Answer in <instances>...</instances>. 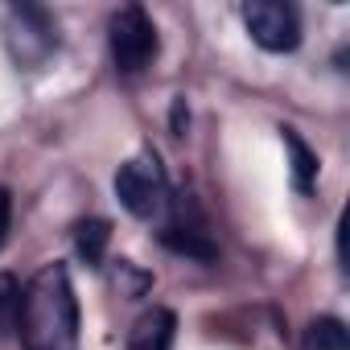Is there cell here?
I'll return each instance as SVG.
<instances>
[{
	"label": "cell",
	"mask_w": 350,
	"mask_h": 350,
	"mask_svg": "<svg viewBox=\"0 0 350 350\" xmlns=\"http://www.w3.org/2000/svg\"><path fill=\"white\" fill-rule=\"evenodd\" d=\"M25 350H79V297L66 264H46L21 288L17 313Z\"/></svg>",
	"instance_id": "1"
},
{
	"label": "cell",
	"mask_w": 350,
	"mask_h": 350,
	"mask_svg": "<svg viewBox=\"0 0 350 350\" xmlns=\"http://www.w3.org/2000/svg\"><path fill=\"white\" fill-rule=\"evenodd\" d=\"M116 198L124 202L128 215H136L144 223L161 219L173 206L169 178H165L157 152H144V157H132L128 165H120V173H116Z\"/></svg>",
	"instance_id": "2"
},
{
	"label": "cell",
	"mask_w": 350,
	"mask_h": 350,
	"mask_svg": "<svg viewBox=\"0 0 350 350\" xmlns=\"http://www.w3.org/2000/svg\"><path fill=\"white\" fill-rule=\"evenodd\" d=\"M107 46H111V62L120 75H140L152 58H157V25L140 5H124L120 13H111L107 21Z\"/></svg>",
	"instance_id": "3"
},
{
	"label": "cell",
	"mask_w": 350,
	"mask_h": 350,
	"mask_svg": "<svg viewBox=\"0 0 350 350\" xmlns=\"http://www.w3.org/2000/svg\"><path fill=\"white\" fill-rule=\"evenodd\" d=\"M5 42H9V54L25 70H33L58 50V21L42 5H13L5 13Z\"/></svg>",
	"instance_id": "4"
},
{
	"label": "cell",
	"mask_w": 350,
	"mask_h": 350,
	"mask_svg": "<svg viewBox=\"0 0 350 350\" xmlns=\"http://www.w3.org/2000/svg\"><path fill=\"white\" fill-rule=\"evenodd\" d=\"M243 25L260 50L288 54L301 46V17L293 5H280V0H252V5H243Z\"/></svg>",
	"instance_id": "5"
},
{
	"label": "cell",
	"mask_w": 350,
	"mask_h": 350,
	"mask_svg": "<svg viewBox=\"0 0 350 350\" xmlns=\"http://www.w3.org/2000/svg\"><path fill=\"white\" fill-rule=\"evenodd\" d=\"M173 338H178V317H173V309L152 305L128 329V350H173Z\"/></svg>",
	"instance_id": "6"
},
{
	"label": "cell",
	"mask_w": 350,
	"mask_h": 350,
	"mask_svg": "<svg viewBox=\"0 0 350 350\" xmlns=\"http://www.w3.org/2000/svg\"><path fill=\"white\" fill-rule=\"evenodd\" d=\"M161 243L169 252H178V256H190V260H215L219 247L211 243V235L194 223H165L161 227Z\"/></svg>",
	"instance_id": "7"
},
{
	"label": "cell",
	"mask_w": 350,
	"mask_h": 350,
	"mask_svg": "<svg viewBox=\"0 0 350 350\" xmlns=\"http://www.w3.org/2000/svg\"><path fill=\"white\" fill-rule=\"evenodd\" d=\"M107 239H111V227L103 219H87L75 227V252L87 268H99L103 264V252H107Z\"/></svg>",
	"instance_id": "8"
},
{
	"label": "cell",
	"mask_w": 350,
	"mask_h": 350,
	"mask_svg": "<svg viewBox=\"0 0 350 350\" xmlns=\"http://www.w3.org/2000/svg\"><path fill=\"white\" fill-rule=\"evenodd\" d=\"M280 132H284V148H288V157H293V186H297L301 194H309L313 182H317V157H313V148H309L293 128H280Z\"/></svg>",
	"instance_id": "9"
},
{
	"label": "cell",
	"mask_w": 350,
	"mask_h": 350,
	"mask_svg": "<svg viewBox=\"0 0 350 350\" xmlns=\"http://www.w3.org/2000/svg\"><path fill=\"white\" fill-rule=\"evenodd\" d=\"M305 346L309 350H350V334L338 317H317L305 334Z\"/></svg>",
	"instance_id": "10"
},
{
	"label": "cell",
	"mask_w": 350,
	"mask_h": 350,
	"mask_svg": "<svg viewBox=\"0 0 350 350\" xmlns=\"http://www.w3.org/2000/svg\"><path fill=\"white\" fill-rule=\"evenodd\" d=\"M17 313H21V284H17V276L0 272V338L17 329Z\"/></svg>",
	"instance_id": "11"
},
{
	"label": "cell",
	"mask_w": 350,
	"mask_h": 350,
	"mask_svg": "<svg viewBox=\"0 0 350 350\" xmlns=\"http://www.w3.org/2000/svg\"><path fill=\"white\" fill-rule=\"evenodd\" d=\"M9 227H13V194L0 186V247L9 239Z\"/></svg>",
	"instance_id": "12"
},
{
	"label": "cell",
	"mask_w": 350,
	"mask_h": 350,
	"mask_svg": "<svg viewBox=\"0 0 350 350\" xmlns=\"http://www.w3.org/2000/svg\"><path fill=\"white\" fill-rule=\"evenodd\" d=\"M182 124H186V103L178 99V103H173V132H178V136H182Z\"/></svg>",
	"instance_id": "13"
}]
</instances>
